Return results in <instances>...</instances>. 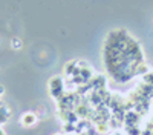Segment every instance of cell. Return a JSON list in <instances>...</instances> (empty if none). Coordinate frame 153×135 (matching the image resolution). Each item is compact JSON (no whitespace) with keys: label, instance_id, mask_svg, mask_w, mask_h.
<instances>
[{"label":"cell","instance_id":"obj_1","mask_svg":"<svg viewBox=\"0 0 153 135\" xmlns=\"http://www.w3.org/2000/svg\"><path fill=\"white\" fill-rule=\"evenodd\" d=\"M49 92L54 98H60L65 94V83H63L61 77H52L49 80Z\"/></svg>","mask_w":153,"mask_h":135},{"label":"cell","instance_id":"obj_2","mask_svg":"<svg viewBox=\"0 0 153 135\" xmlns=\"http://www.w3.org/2000/svg\"><path fill=\"white\" fill-rule=\"evenodd\" d=\"M35 123H37V115H35L34 112H26V114L22 117V125L26 126V128L34 126Z\"/></svg>","mask_w":153,"mask_h":135},{"label":"cell","instance_id":"obj_3","mask_svg":"<svg viewBox=\"0 0 153 135\" xmlns=\"http://www.w3.org/2000/svg\"><path fill=\"white\" fill-rule=\"evenodd\" d=\"M3 94V88H2V86H0V95H2Z\"/></svg>","mask_w":153,"mask_h":135},{"label":"cell","instance_id":"obj_4","mask_svg":"<svg viewBox=\"0 0 153 135\" xmlns=\"http://www.w3.org/2000/svg\"><path fill=\"white\" fill-rule=\"evenodd\" d=\"M0 135H5V132H3L2 129H0Z\"/></svg>","mask_w":153,"mask_h":135},{"label":"cell","instance_id":"obj_5","mask_svg":"<svg viewBox=\"0 0 153 135\" xmlns=\"http://www.w3.org/2000/svg\"><path fill=\"white\" fill-rule=\"evenodd\" d=\"M55 135H57V134H55Z\"/></svg>","mask_w":153,"mask_h":135}]
</instances>
